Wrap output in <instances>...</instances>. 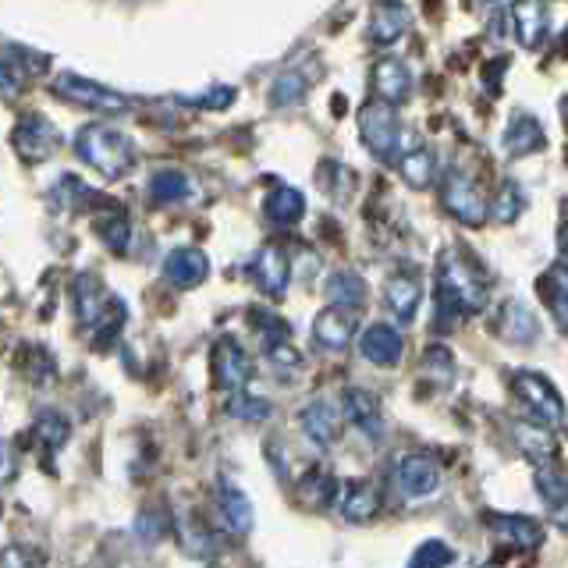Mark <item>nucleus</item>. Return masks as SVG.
I'll return each instance as SVG.
<instances>
[{"mask_svg": "<svg viewBox=\"0 0 568 568\" xmlns=\"http://www.w3.org/2000/svg\"><path fill=\"white\" fill-rule=\"evenodd\" d=\"M487 306V281L479 266L462 256L458 248H444L437 260V320L448 316V327L455 320L479 313Z\"/></svg>", "mask_w": 568, "mask_h": 568, "instance_id": "1", "label": "nucleus"}, {"mask_svg": "<svg viewBox=\"0 0 568 568\" xmlns=\"http://www.w3.org/2000/svg\"><path fill=\"white\" fill-rule=\"evenodd\" d=\"M75 153L82 156V164L100 171L103 178H121V174H129L135 164L132 139L114 132V129H106V124H85L75 139Z\"/></svg>", "mask_w": 568, "mask_h": 568, "instance_id": "2", "label": "nucleus"}, {"mask_svg": "<svg viewBox=\"0 0 568 568\" xmlns=\"http://www.w3.org/2000/svg\"><path fill=\"white\" fill-rule=\"evenodd\" d=\"M359 135L366 142V150L377 160H395L402 150V124L398 111L384 100H369L359 111Z\"/></svg>", "mask_w": 568, "mask_h": 568, "instance_id": "3", "label": "nucleus"}, {"mask_svg": "<svg viewBox=\"0 0 568 568\" xmlns=\"http://www.w3.org/2000/svg\"><path fill=\"white\" fill-rule=\"evenodd\" d=\"M511 390H515V398L529 408L532 423H544V426L565 423V398L558 395V387L550 384L544 373H532V369L515 373Z\"/></svg>", "mask_w": 568, "mask_h": 568, "instance_id": "4", "label": "nucleus"}, {"mask_svg": "<svg viewBox=\"0 0 568 568\" xmlns=\"http://www.w3.org/2000/svg\"><path fill=\"white\" fill-rule=\"evenodd\" d=\"M440 203H444V210H448L458 224H466V227H479V224H487V217H490V206L484 200V192H479L473 178L462 174V171L444 174Z\"/></svg>", "mask_w": 568, "mask_h": 568, "instance_id": "5", "label": "nucleus"}, {"mask_svg": "<svg viewBox=\"0 0 568 568\" xmlns=\"http://www.w3.org/2000/svg\"><path fill=\"white\" fill-rule=\"evenodd\" d=\"M210 373L213 384L235 395V390H245V384L253 381V359H248L235 337H221L210 352Z\"/></svg>", "mask_w": 568, "mask_h": 568, "instance_id": "6", "label": "nucleus"}, {"mask_svg": "<svg viewBox=\"0 0 568 568\" xmlns=\"http://www.w3.org/2000/svg\"><path fill=\"white\" fill-rule=\"evenodd\" d=\"M342 416L355 426L359 434H366L369 440L384 437V408L381 398L366 387H345L342 395Z\"/></svg>", "mask_w": 568, "mask_h": 568, "instance_id": "7", "label": "nucleus"}, {"mask_svg": "<svg viewBox=\"0 0 568 568\" xmlns=\"http://www.w3.org/2000/svg\"><path fill=\"white\" fill-rule=\"evenodd\" d=\"M419 302H423V284L416 271H395L384 281V306L402 324H413Z\"/></svg>", "mask_w": 568, "mask_h": 568, "instance_id": "8", "label": "nucleus"}, {"mask_svg": "<svg viewBox=\"0 0 568 568\" xmlns=\"http://www.w3.org/2000/svg\"><path fill=\"white\" fill-rule=\"evenodd\" d=\"M355 331H359V316H355V310H342V306H327L320 310L316 320H313V337L316 345H324L331 352H342L352 345Z\"/></svg>", "mask_w": 568, "mask_h": 568, "instance_id": "9", "label": "nucleus"}, {"mask_svg": "<svg viewBox=\"0 0 568 568\" xmlns=\"http://www.w3.org/2000/svg\"><path fill=\"white\" fill-rule=\"evenodd\" d=\"M164 274L168 281L174 284V288H200V284L206 281L210 274V260L203 248H195V245H182V248H171L168 260H164Z\"/></svg>", "mask_w": 568, "mask_h": 568, "instance_id": "10", "label": "nucleus"}, {"mask_svg": "<svg viewBox=\"0 0 568 568\" xmlns=\"http://www.w3.org/2000/svg\"><path fill=\"white\" fill-rule=\"evenodd\" d=\"M395 476H398V487H402L405 497H430L437 490V484H440V466L430 455L416 452V455H405L398 462Z\"/></svg>", "mask_w": 568, "mask_h": 568, "instance_id": "11", "label": "nucleus"}, {"mask_svg": "<svg viewBox=\"0 0 568 568\" xmlns=\"http://www.w3.org/2000/svg\"><path fill=\"white\" fill-rule=\"evenodd\" d=\"M253 281L260 284V288L266 295L281 298L284 292H288V281H292V263L288 256H284L281 245H263L256 260H253Z\"/></svg>", "mask_w": 568, "mask_h": 568, "instance_id": "12", "label": "nucleus"}, {"mask_svg": "<svg viewBox=\"0 0 568 568\" xmlns=\"http://www.w3.org/2000/svg\"><path fill=\"white\" fill-rule=\"evenodd\" d=\"M359 352L363 359L373 363V366H398L402 363V352H405V342L398 327L390 324H369L359 337Z\"/></svg>", "mask_w": 568, "mask_h": 568, "instance_id": "13", "label": "nucleus"}, {"mask_svg": "<svg viewBox=\"0 0 568 568\" xmlns=\"http://www.w3.org/2000/svg\"><path fill=\"white\" fill-rule=\"evenodd\" d=\"M58 93L71 103H82L89 111H124V97L111 93L106 85L100 82H89L79 75H61L58 79Z\"/></svg>", "mask_w": 568, "mask_h": 568, "instance_id": "14", "label": "nucleus"}, {"mask_svg": "<svg viewBox=\"0 0 568 568\" xmlns=\"http://www.w3.org/2000/svg\"><path fill=\"white\" fill-rule=\"evenodd\" d=\"M515 434V444H519V452L532 462V466H555L558 458V437L550 434V426L544 423H515L511 426Z\"/></svg>", "mask_w": 568, "mask_h": 568, "instance_id": "15", "label": "nucleus"}, {"mask_svg": "<svg viewBox=\"0 0 568 568\" xmlns=\"http://www.w3.org/2000/svg\"><path fill=\"white\" fill-rule=\"evenodd\" d=\"M298 423L316 448H331V444H337V437H342V413H337L331 402H310L302 408Z\"/></svg>", "mask_w": 568, "mask_h": 568, "instance_id": "16", "label": "nucleus"}, {"mask_svg": "<svg viewBox=\"0 0 568 568\" xmlns=\"http://www.w3.org/2000/svg\"><path fill=\"white\" fill-rule=\"evenodd\" d=\"M373 89H377V100L395 106L408 97L413 75H408V68L398 58H381L377 64H373Z\"/></svg>", "mask_w": 568, "mask_h": 568, "instance_id": "17", "label": "nucleus"}, {"mask_svg": "<svg viewBox=\"0 0 568 568\" xmlns=\"http://www.w3.org/2000/svg\"><path fill=\"white\" fill-rule=\"evenodd\" d=\"M511 22H515V36H519L523 47H540L547 36V8L544 0H515L511 4Z\"/></svg>", "mask_w": 568, "mask_h": 568, "instance_id": "18", "label": "nucleus"}, {"mask_svg": "<svg viewBox=\"0 0 568 568\" xmlns=\"http://www.w3.org/2000/svg\"><path fill=\"white\" fill-rule=\"evenodd\" d=\"M381 511V490L369 479H352L342 494V515L348 523H369Z\"/></svg>", "mask_w": 568, "mask_h": 568, "instance_id": "19", "label": "nucleus"}, {"mask_svg": "<svg viewBox=\"0 0 568 568\" xmlns=\"http://www.w3.org/2000/svg\"><path fill=\"white\" fill-rule=\"evenodd\" d=\"M532 484H537L547 511L555 515L561 526H568V479L555 466H537L532 469Z\"/></svg>", "mask_w": 568, "mask_h": 568, "instance_id": "20", "label": "nucleus"}, {"mask_svg": "<svg viewBox=\"0 0 568 568\" xmlns=\"http://www.w3.org/2000/svg\"><path fill=\"white\" fill-rule=\"evenodd\" d=\"M544 129H540V121L537 118H529V114H511L508 121V129H505V150L511 156H526V153H540L544 150Z\"/></svg>", "mask_w": 568, "mask_h": 568, "instance_id": "21", "label": "nucleus"}, {"mask_svg": "<svg viewBox=\"0 0 568 568\" xmlns=\"http://www.w3.org/2000/svg\"><path fill=\"white\" fill-rule=\"evenodd\" d=\"M497 334H501L505 342H511V345H529V342H537V337H540V324H537V316L523 306V302H508V306L501 310Z\"/></svg>", "mask_w": 568, "mask_h": 568, "instance_id": "22", "label": "nucleus"}, {"mask_svg": "<svg viewBox=\"0 0 568 568\" xmlns=\"http://www.w3.org/2000/svg\"><path fill=\"white\" fill-rule=\"evenodd\" d=\"M490 526L519 550H532L544 544V526L537 519H529V515H494Z\"/></svg>", "mask_w": 568, "mask_h": 568, "instance_id": "23", "label": "nucleus"}, {"mask_svg": "<svg viewBox=\"0 0 568 568\" xmlns=\"http://www.w3.org/2000/svg\"><path fill=\"white\" fill-rule=\"evenodd\" d=\"M263 213H266V221H271V224H277V227H292V224L302 221V213H306V200H302V192H298V189L281 185V189H274L271 195H266Z\"/></svg>", "mask_w": 568, "mask_h": 568, "instance_id": "24", "label": "nucleus"}, {"mask_svg": "<svg viewBox=\"0 0 568 568\" xmlns=\"http://www.w3.org/2000/svg\"><path fill=\"white\" fill-rule=\"evenodd\" d=\"M327 298L331 306H342V310H363L366 302V281L355 274V271H334L327 277Z\"/></svg>", "mask_w": 568, "mask_h": 568, "instance_id": "25", "label": "nucleus"}, {"mask_svg": "<svg viewBox=\"0 0 568 568\" xmlns=\"http://www.w3.org/2000/svg\"><path fill=\"white\" fill-rule=\"evenodd\" d=\"M398 171L405 178V185L430 189L434 178H437V160H434V153L426 150V146H416V150H408L405 156H398Z\"/></svg>", "mask_w": 568, "mask_h": 568, "instance_id": "26", "label": "nucleus"}, {"mask_svg": "<svg viewBox=\"0 0 568 568\" xmlns=\"http://www.w3.org/2000/svg\"><path fill=\"white\" fill-rule=\"evenodd\" d=\"M540 292L547 298L550 313L558 316L561 331L568 334V266H550V271L544 274V281H540Z\"/></svg>", "mask_w": 568, "mask_h": 568, "instance_id": "27", "label": "nucleus"}, {"mask_svg": "<svg viewBox=\"0 0 568 568\" xmlns=\"http://www.w3.org/2000/svg\"><path fill=\"white\" fill-rule=\"evenodd\" d=\"M217 501H221V515L235 532H245L248 526H253V505H248L245 490H239L235 484H221Z\"/></svg>", "mask_w": 568, "mask_h": 568, "instance_id": "28", "label": "nucleus"}, {"mask_svg": "<svg viewBox=\"0 0 568 568\" xmlns=\"http://www.w3.org/2000/svg\"><path fill=\"white\" fill-rule=\"evenodd\" d=\"M189 192H192L189 178L174 168H164L150 178V200L153 203H178V200H185Z\"/></svg>", "mask_w": 568, "mask_h": 568, "instance_id": "29", "label": "nucleus"}, {"mask_svg": "<svg viewBox=\"0 0 568 568\" xmlns=\"http://www.w3.org/2000/svg\"><path fill=\"white\" fill-rule=\"evenodd\" d=\"M334 487H337L334 476H327L324 469H310L306 476H302L298 494L310 508H327L334 501Z\"/></svg>", "mask_w": 568, "mask_h": 568, "instance_id": "30", "label": "nucleus"}, {"mask_svg": "<svg viewBox=\"0 0 568 568\" xmlns=\"http://www.w3.org/2000/svg\"><path fill=\"white\" fill-rule=\"evenodd\" d=\"M402 32H405V11L395 4L377 8V14H373V22H369V40L373 43H395Z\"/></svg>", "mask_w": 568, "mask_h": 568, "instance_id": "31", "label": "nucleus"}, {"mask_svg": "<svg viewBox=\"0 0 568 568\" xmlns=\"http://www.w3.org/2000/svg\"><path fill=\"white\" fill-rule=\"evenodd\" d=\"M523 210H526V195L523 189L515 185V182H505L501 189H497V200H494V217L501 221V224H515L523 217Z\"/></svg>", "mask_w": 568, "mask_h": 568, "instance_id": "32", "label": "nucleus"}, {"mask_svg": "<svg viewBox=\"0 0 568 568\" xmlns=\"http://www.w3.org/2000/svg\"><path fill=\"white\" fill-rule=\"evenodd\" d=\"M452 561H455V550L444 540H423L413 550V561H408V568H444Z\"/></svg>", "mask_w": 568, "mask_h": 568, "instance_id": "33", "label": "nucleus"}, {"mask_svg": "<svg viewBox=\"0 0 568 568\" xmlns=\"http://www.w3.org/2000/svg\"><path fill=\"white\" fill-rule=\"evenodd\" d=\"M227 413L239 416V419H248V423H260V419L271 416V402L245 395V390H235V395H231V402H227Z\"/></svg>", "mask_w": 568, "mask_h": 568, "instance_id": "34", "label": "nucleus"}, {"mask_svg": "<svg viewBox=\"0 0 568 568\" xmlns=\"http://www.w3.org/2000/svg\"><path fill=\"white\" fill-rule=\"evenodd\" d=\"M36 437H40L47 448H61V444L68 440V423L61 416L47 413V416L36 419Z\"/></svg>", "mask_w": 568, "mask_h": 568, "instance_id": "35", "label": "nucleus"}, {"mask_svg": "<svg viewBox=\"0 0 568 568\" xmlns=\"http://www.w3.org/2000/svg\"><path fill=\"white\" fill-rule=\"evenodd\" d=\"M302 93H306V82H302V75H295V71H288V75H281V79L274 82L271 100H274L277 106H284V103L302 100Z\"/></svg>", "mask_w": 568, "mask_h": 568, "instance_id": "36", "label": "nucleus"}, {"mask_svg": "<svg viewBox=\"0 0 568 568\" xmlns=\"http://www.w3.org/2000/svg\"><path fill=\"white\" fill-rule=\"evenodd\" d=\"M0 568H40V558H36L29 547L11 544L0 550Z\"/></svg>", "mask_w": 568, "mask_h": 568, "instance_id": "37", "label": "nucleus"}, {"mask_svg": "<svg viewBox=\"0 0 568 568\" xmlns=\"http://www.w3.org/2000/svg\"><path fill=\"white\" fill-rule=\"evenodd\" d=\"M100 235H103V242L114 248V253H121L124 245H129V221L124 217H114L111 224H100Z\"/></svg>", "mask_w": 568, "mask_h": 568, "instance_id": "38", "label": "nucleus"}, {"mask_svg": "<svg viewBox=\"0 0 568 568\" xmlns=\"http://www.w3.org/2000/svg\"><path fill=\"white\" fill-rule=\"evenodd\" d=\"M266 355H271L274 366H298L302 355L292 348V342H277V345H266Z\"/></svg>", "mask_w": 568, "mask_h": 568, "instance_id": "39", "label": "nucleus"}, {"mask_svg": "<svg viewBox=\"0 0 568 568\" xmlns=\"http://www.w3.org/2000/svg\"><path fill=\"white\" fill-rule=\"evenodd\" d=\"M561 248H565V256H568V221H565V227H561Z\"/></svg>", "mask_w": 568, "mask_h": 568, "instance_id": "40", "label": "nucleus"}, {"mask_svg": "<svg viewBox=\"0 0 568 568\" xmlns=\"http://www.w3.org/2000/svg\"><path fill=\"white\" fill-rule=\"evenodd\" d=\"M484 568H501V565H484Z\"/></svg>", "mask_w": 568, "mask_h": 568, "instance_id": "41", "label": "nucleus"}, {"mask_svg": "<svg viewBox=\"0 0 568 568\" xmlns=\"http://www.w3.org/2000/svg\"><path fill=\"white\" fill-rule=\"evenodd\" d=\"M490 4H497V0H490Z\"/></svg>", "mask_w": 568, "mask_h": 568, "instance_id": "42", "label": "nucleus"}]
</instances>
